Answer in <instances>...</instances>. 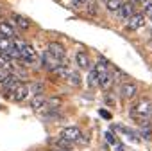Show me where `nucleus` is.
Masks as SVG:
<instances>
[{"label":"nucleus","mask_w":152,"mask_h":151,"mask_svg":"<svg viewBox=\"0 0 152 151\" xmlns=\"http://www.w3.org/2000/svg\"><path fill=\"white\" fill-rule=\"evenodd\" d=\"M150 113H152V101L148 99V97H140V99H136L132 104H131V108H129V115L136 121V122H145V121H148V117H150Z\"/></svg>","instance_id":"obj_1"},{"label":"nucleus","mask_w":152,"mask_h":151,"mask_svg":"<svg viewBox=\"0 0 152 151\" xmlns=\"http://www.w3.org/2000/svg\"><path fill=\"white\" fill-rule=\"evenodd\" d=\"M38 59H39V58H38L36 49H34L31 43L23 41V43H22V59H20V61H23L25 65H34Z\"/></svg>","instance_id":"obj_2"},{"label":"nucleus","mask_w":152,"mask_h":151,"mask_svg":"<svg viewBox=\"0 0 152 151\" xmlns=\"http://www.w3.org/2000/svg\"><path fill=\"white\" fill-rule=\"evenodd\" d=\"M47 50H48L59 63H63V61L66 59V49H64V45L59 43V41H50V43L47 45Z\"/></svg>","instance_id":"obj_3"},{"label":"nucleus","mask_w":152,"mask_h":151,"mask_svg":"<svg viewBox=\"0 0 152 151\" xmlns=\"http://www.w3.org/2000/svg\"><path fill=\"white\" fill-rule=\"evenodd\" d=\"M29 95H31V94H29V85H27V83H22V85H20L18 88H15L7 97H9L13 103H23L25 99H29Z\"/></svg>","instance_id":"obj_4"},{"label":"nucleus","mask_w":152,"mask_h":151,"mask_svg":"<svg viewBox=\"0 0 152 151\" xmlns=\"http://www.w3.org/2000/svg\"><path fill=\"white\" fill-rule=\"evenodd\" d=\"M20 85H22V81H20L18 78H16V76L9 74L7 78H6V79H4L2 83H0V92H4L6 95H9V94H11V92H13L15 88H18Z\"/></svg>","instance_id":"obj_5"},{"label":"nucleus","mask_w":152,"mask_h":151,"mask_svg":"<svg viewBox=\"0 0 152 151\" xmlns=\"http://www.w3.org/2000/svg\"><path fill=\"white\" fill-rule=\"evenodd\" d=\"M9 22L16 27V31H29L31 29V20L27 16L20 15V13H13L11 18H9Z\"/></svg>","instance_id":"obj_6"},{"label":"nucleus","mask_w":152,"mask_h":151,"mask_svg":"<svg viewBox=\"0 0 152 151\" xmlns=\"http://www.w3.org/2000/svg\"><path fill=\"white\" fill-rule=\"evenodd\" d=\"M81 135L83 133H81V128L79 126H64L61 130V138H64V140H68L72 144H75V140H77Z\"/></svg>","instance_id":"obj_7"},{"label":"nucleus","mask_w":152,"mask_h":151,"mask_svg":"<svg viewBox=\"0 0 152 151\" xmlns=\"http://www.w3.org/2000/svg\"><path fill=\"white\" fill-rule=\"evenodd\" d=\"M136 94H138V87H136V83H132V81H125V83L120 85V95H122L124 99L131 101V99L136 97Z\"/></svg>","instance_id":"obj_8"},{"label":"nucleus","mask_w":152,"mask_h":151,"mask_svg":"<svg viewBox=\"0 0 152 151\" xmlns=\"http://www.w3.org/2000/svg\"><path fill=\"white\" fill-rule=\"evenodd\" d=\"M145 25V15L143 13H136V15H132L127 22H125V29L127 31H138V29H141Z\"/></svg>","instance_id":"obj_9"},{"label":"nucleus","mask_w":152,"mask_h":151,"mask_svg":"<svg viewBox=\"0 0 152 151\" xmlns=\"http://www.w3.org/2000/svg\"><path fill=\"white\" fill-rule=\"evenodd\" d=\"M0 36L7 38V40H13L16 36V27L9 20H0Z\"/></svg>","instance_id":"obj_10"},{"label":"nucleus","mask_w":152,"mask_h":151,"mask_svg":"<svg viewBox=\"0 0 152 151\" xmlns=\"http://www.w3.org/2000/svg\"><path fill=\"white\" fill-rule=\"evenodd\" d=\"M39 61H41V65L45 67V70H48V72H52L57 65H59V61L48 52V50H45V52H41V56H39Z\"/></svg>","instance_id":"obj_11"},{"label":"nucleus","mask_w":152,"mask_h":151,"mask_svg":"<svg viewBox=\"0 0 152 151\" xmlns=\"http://www.w3.org/2000/svg\"><path fill=\"white\" fill-rule=\"evenodd\" d=\"M132 15H136V9H134V6H132L131 2H124L122 7L116 11V16H118L120 20H124V22H127Z\"/></svg>","instance_id":"obj_12"},{"label":"nucleus","mask_w":152,"mask_h":151,"mask_svg":"<svg viewBox=\"0 0 152 151\" xmlns=\"http://www.w3.org/2000/svg\"><path fill=\"white\" fill-rule=\"evenodd\" d=\"M47 99H48V97H45V94H41V95H32V97L29 99L31 110H34V112L45 110V108H47Z\"/></svg>","instance_id":"obj_13"},{"label":"nucleus","mask_w":152,"mask_h":151,"mask_svg":"<svg viewBox=\"0 0 152 151\" xmlns=\"http://www.w3.org/2000/svg\"><path fill=\"white\" fill-rule=\"evenodd\" d=\"M75 63H77V67L83 68V70H90V68H91L90 54H88L86 50H79L77 54H75Z\"/></svg>","instance_id":"obj_14"},{"label":"nucleus","mask_w":152,"mask_h":151,"mask_svg":"<svg viewBox=\"0 0 152 151\" xmlns=\"http://www.w3.org/2000/svg\"><path fill=\"white\" fill-rule=\"evenodd\" d=\"M66 83L72 87V88H81L83 85V78H81V72L79 70H70L68 72V78H66Z\"/></svg>","instance_id":"obj_15"},{"label":"nucleus","mask_w":152,"mask_h":151,"mask_svg":"<svg viewBox=\"0 0 152 151\" xmlns=\"http://www.w3.org/2000/svg\"><path fill=\"white\" fill-rule=\"evenodd\" d=\"M113 83H115V72L113 70L106 72L104 76H100V78H99V87L102 90H109L113 87Z\"/></svg>","instance_id":"obj_16"},{"label":"nucleus","mask_w":152,"mask_h":151,"mask_svg":"<svg viewBox=\"0 0 152 151\" xmlns=\"http://www.w3.org/2000/svg\"><path fill=\"white\" fill-rule=\"evenodd\" d=\"M93 68H95V72L99 74V78H100V76H104L106 72H109V70H111V65H109V61H107L106 58H99Z\"/></svg>","instance_id":"obj_17"},{"label":"nucleus","mask_w":152,"mask_h":151,"mask_svg":"<svg viewBox=\"0 0 152 151\" xmlns=\"http://www.w3.org/2000/svg\"><path fill=\"white\" fill-rule=\"evenodd\" d=\"M29 94H31L29 97L45 94V85H43L41 81H34V83H31V85H29Z\"/></svg>","instance_id":"obj_18"},{"label":"nucleus","mask_w":152,"mask_h":151,"mask_svg":"<svg viewBox=\"0 0 152 151\" xmlns=\"http://www.w3.org/2000/svg\"><path fill=\"white\" fill-rule=\"evenodd\" d=\"M140 131H141V137L145 140H150L152 138V122L150 121H145L140 124Z\"/></svg>","instance_id":"obj_19"},{"label":"nucleus","mask_w":152,"mask_h":151,"mask_svg":"<svg viewBox=\"0 0 152 151\" xmlns=\"http://www.w3.org/2000/svg\"><path fill=\"white\" fill-rule=\"evenodd\" d=\"M88 87H90V88H97V87H99V74L95 72L93 67L88 70Z\"/></svg>","instance_id":"obj_20"},{"label":"nucleus","mask_w":152,"mask_h":151,"mask_svg":"<svg viewBox=\"0 0 152 151\" xmlns=\"http://www.w3.org/2000/svg\"><path fill=\"white\" fill-rule=\"evenodd\" d=\"M106 9L107 11H111V13H116L120 7H122V4H124V0H106Z\"/></svg>","instance_id":"obj_21"},{"label":"nucleus","mask_w":152,"mask_h":151,"mask_svg":"<svg viewBox=\"0 0 152 151\" xmlns=\"http://www.w3.org/2000/svg\"><path fill=\"white\" fill-rule=\"evenodd\" d=\"M86 11H88V15H91V16H97L99 9H97V4L93 2V0H90V2L86 4Z\"/></svg>","instance_id":"obj_22"},{"label":"nucleus","mask_w":152,"mask_h":151,"mask_svg":"<svg viewBox=\"0 0 152 151\" xmlns=\"http://www.w3.org/2000/svg\"><path fill=\"white\" fill-rule=\"evenodd\" d=\"M75 144H77V146H81V147H84V146H88V144H90V137H86V135H81L77 140H75Z\"/></svg>","instance_id":"obj_23"},{"label":"nucleus","mask_w":152,"mask_h":151,"mask_svg":"<svg viewBox=\"0 0 152 151\" xmlns=\"http://www.w3.org/2000/svg\"><path fill=\"white\" fill-rule=\"evenodd\" d=\"M143 9H145V16H150L152 18V2H148V0H147V4L143 6Z\"/></svg>","instance_id":"obj_24"},{"label":"nucleus","mask_w":152,"mask_h":151,"mask_svg":"<svg viewBox=\"0 0 152 151\" xmlns=\"http://www.w3.org/2000/svg\"><path fill=\"white\" fill-rule=\"evenodd\" d=\"M90 0H72V6L73 7H81V6H86Z\"/></svg>","instance_id":"obj_25"},{"label":"nucleus","mask_w":152,"mask_h":151,"mask_svg":"<svg viewBox=\"0 0 152 151\" xmlns=\"http://www.w3.org/2000/svg\"><path fill=\"white\" fill-rule=\"evenodd\" d=\"M106 138H107V142H109V144H115V146L118 144V140L113 137V133H111V131H107V133H106Z\"/></svg>","instance_id":"obj_26"},{"label":"nucleus","mask_w":152,"mask_h":151,"mask_svg":"<svg viewBox=\"0 0 152 151\" xmlns=\"http://www.w3.org/2000/svg\"><path fill=\"white\" fill-rule=\"evenodd\" d=\"M100 117H102V119H107V121H109V119H111V113H109L107 110H100Z\"/></svg>","instance_id":"obj_27"},{"label":"nucleus","mask_w":152,"mask_h":151,"mask_svg":"<svg viewBox=\"0 0 152 151\" xmlns=\"http://www.w3.org/2000/svg\"><path fill=\"white\" fill-rule=\"evenodd\" d=\"M129 2H131L132 6H136V4H141V6H145V4H147V0H129Z\"/></svg>","instance_id":"obj_28"},{"label":"nucleus","mask_w":152,"mask_h":151,"mask_svg":"<svg viewBox=\"0 0 152 151\" xmlns=\"http://www.w3.org/2000/svg\"><path fill=\"white\" fill-rule=\"evenodd\" d=\"M150 36H152V31H150Z\"/></svg>","instance_id":"obj_29"},{"label":"nucleus","mask_w":152,"mask_h":151,"mask_svg":"<svg viewBox=\"0 0 152 151\" xmlns=\"http://www.w3.org/2000/svg\"><path fill=\"white\" fill-rule=\"evenodd\" d=\"M150 117H152V113H150Z\"/></svg>","instance_id":"obj_30"},{"label":"nucleus","mask_w":152,"mask_h":151,"mask_svg":"<svg viewBox=\"0 0 152 151\" xmlns=\"http://www.w3.org/2000/svg\"><path fill=\"white\" fill-rule=\"evenodd\" d=\"M104 2H106V0H104Z\"/></svg>","instance_id":"obj_31"}]
</instances>
